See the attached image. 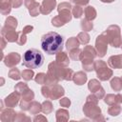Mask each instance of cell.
<instances>
[{
  "instance_id": "13",
  "label": "cell",
  "mask_w": 122,
  "mask_h": 122,
  "mask_svg": "<svg viewBox=\"0 0 122 122\" xmlns=\"http://www.w3.org/2000/svg\"><path fill=\"white\" fill-rule=\"evenodd\" d=\"M19 98H20V93L17 92L16 91L12 93H10L9 96H7L5 99H4V103L7 107L9 108H12L14 106H16V104L18 103L19 101Z\"/></svg>"
},
{
  "instance_id": "12",
  "label": "cell",
  "mask_w": 122,
  "mask_h": 122,
  "mask_svg": "<svg viewBox=\"0 0 122 122\" xmlns=\"http://www.w3.org/2000/svg\"><path fill=\"white\" fill-rule=\"evenodd\" d=\"M56 5L55 0H43L41 6H40V12L43 14H49Z\"/></svg>"
},
{
  "instance_id": "16",
  "label": "cell",
  "mask_w": 122,
  "mask_h": 122,
  "mask_svg": "<svg viewBox=\"0 0 122 122\" xmlns=\"http://www.w3.org/2000/svg\"><path fill=\"white\" fill-rule=\"evenodd\" d=\"M105 103L108 105H114V104H121L122 103V94H107L104 99Z\"/></svg>"
},
{
  "instance_id": "20",
  "label": "cell",
  "mask_w": 122,
  "mask_h": 122,
  "mask_svg": "<svg viewBox=\"0 0 122 122\" xmlns=\"http://www.w3.org/2000/svg\"><path fill=\"white\" fill-rule=\"evenodd\" d=\"M72 80L76 85H83L87 81V75L83 71H77L76 73L73 74Z\"/></svg>"
},
{
  "instance_id": "34",
  "label": "cell",
  "mask_w": 122,
  "mask_h": 122,
  "mask_svg": "<svg viewBox=\"0 0 122 122\" xmlns=\"http://www.w3.org/2000/svg\"><path fill=\"white\" fill-rule=\"evenodd\" d=\"M121 112V108L119 106V104H114V105H111V107L109 108V113L112 116H116L120 113Z\"/></svg>"
},
{
  "instance_id": "51",
  "label": "cell",
  "mask_w": 122,
  "mask_h": 122,
  "mask_svg": "<svg viewBox=\"0 0 122 122\" xmlns=\"http://www.w3.org/2000/svg\"><path fill=\"white\" fill-rule=\"evenodd\" d=\"M121 46H122V44H121Z\"/></svg>"
},
{
  "instance_id": "9",
  "label": "cell",
  "mask_w": 122,
  "mask_h": 122,
  "mask_svg": "<svg viewBox=\"0 0 122 122\" xmlns=\"http://www.w3.org/2000/svg\"><path fill=\"white\" fill-rule=\"evenodd\" d=\"M97 56V51L92 46H86L80 55L81 61H92Z\"/></svg>"
},
{
  "instance_id": "39",
  "label": "cell",
  "mask_w": 122,
  "mask_h": 122,
  "mask_svg": "<svg viewBox=\"0 0 122 122\" xmlns=\"http://www.w3.org/2000/svg\"><path fill=\"white\" fill-rule=\"evenodd\" d=\"M51 24H52V26H54V27H61V26L65 25L66 23L59 17V15H57V16H55V17L52 18Z\"/></svg>"
},
{
  "instance_id": "48",
  "label": "cell",
  "mask_w": 122,
  "mask_h": 122,
  "mask_svg": "<svg viewBox=\"0 0 122 122\" xmlns=\"http://www.w3.org/2000/svg\"><path fill=\"white\" fill-rule=\"evenodd\" d=\"M1 42H2V45H1V48H2V50L5 48V46H6V41H5V38L2 36V38H1Z\"/></svg>"
},
{
  "instance_id": "22",
  "label": "cell",
  "mask_w": 122,
  "mask_h": 122,
  "mask_svg": "<svg viewBox=\"0 0 122 122\" xmlns=\"http://www.w3.org/2000/svg\"><path fill=\"white\" fill-rule=\"evenodd\" d=\"M42 111V105L36 101H32L30 104V108H29V112L32 114H37L39 112Z\"/></svg>"
},
{
  "instance_id": "32",
  "label": "cell",
  "mask_w": 122,
  "mask_h": 122,
  "mask_svg": "<svg viewBox=\"0 0 122 122\" xmlns=\"http://www.w3.org/2000/svg\"><path fill=\"white\" fill-rule=\"evenodd\" d=\"M77 39H78V41H79L81 44H87V43H89V41H90V35L88 34L87 31H82V32H80V33L78 34Z\"/></svg>"
},
{
  "instance_id": "36",
  "label": "cell",
  "mask_w": 122,
  "mask_h": 122,
  "mask_svg": "<svg viewBox=\"0 0 122 122\" xmlns=\"http://www.w3.org/2000/svg\"><path fill=\"white\" fill-rule=\"evenodd\" d=\"M82 67L87 71H92L94 70V61H82Z\"/></svg>"
},
{
  "instance_id": "50",
  "label": "cell",
  "mask_w": 122,
  "mask_h": 122,
  "mask_svg": "<svg viewBox=\"0 0 122 122\" xmlns=\"http://www.w3.org/2000/svg\"><path fill=\"white\" fill-rule=\"evenodd\" d=\"M121 80H122V77H121Z\"/></svg>"
},
{
  "instance_id": "47",
  "label": "cell",
  "mask_w": 122,
  "mask_h": 122,
  "mask_svg": "<svg viewBox=\"0 0 122 122\" xmlns=\"http://www.w3.org/2000/svg\"><path fill=\"white\" fill-rule=\"evenodd\" d=\"M40 120H43V121H47V118L42 116V115H38V116H35L33 121H40Z\"/></svg>"
},
{
  "instance_id": "5",
  "label": "cell",
  "mask_w": 122,
  "mask_h": 122,
  "mask_svg": "<svg viewBox=\"0 0 122 122\" xmlns=\"http://www.w3.org/2000/svg\"><path fill=\"white\" fill-rule=\"evenodd\" d=\"M83 112H85V114L87 116L92 118L93 120H95V118H97V116L101 115V110L97 106L96 102L86 101V104L83 108Z\"/></svg>"
},
{
  "instance_id": "3",
  "label": "cell",
  "mask_w": 122,
  "mask_h": 122,
  "mask_svg": "<svg viewBox=\"0 0 122 122\" xmlns=\"http://www.w3.org/2000/svg\"><path fill=\"white\" fill-rule=\"evenodd\" d=\"M104 33L106 34L109 43L114 47L118 48L121 46L122 41H121V34H120V28L117 25H111L105 31Z\"/></svg>"
},
{
  "instance_id": "19",
  "label": "cell",
  "mask_w": 122,
  "mask_h": 122,
  "mask_svg": "<svg viewBox=\"0 0 122 122\" xmlns=\"http://www.w3.org/2000/svg\"><path fill=\"white\" fill-rule=\"evenodd\" d=\"M11 2L10 0H0V10L1 13L7 15L10 12L11 10Z\"/></svg>"
},
{
  "instance_id": "29",
  "label": "cell",
  "mask_w": 122,
  "mask_h": 122,
  "mask_svg": "<svg viewBox=\"0 0 122 122\" xmlns=\"http://www.w3.org/2000/svg\"><path fill=\"white\" fill-rule=\"evenodd\" d=\"M9 77L11 78V79H13V80H18V79H20V77H22V76H21V74H20L19 70H18L17 68L13 67V68H10V71H9Z\"/></svg>"
},
{
  "instance_id": "10",
  "label": "cell",
  "mask_w": 122,
  "mask_h": 122,
  "mask_svg": "<svg viewBox=\"0 0 122 122\" xmlns=\"http://www.w3.org/2000/svg\"><path fill=\"white\" fill-rule=\"evenodd\" d=\"M21 56L17 52H10L4 58V63L8 68H13L20 62Z\"/></svg>"
},
{
  "instance_id": "18",
  "label": "cell",
  "mask_w": 122,
  "mask_h": 122,
  "mask_svg": "<svg viewBox=\"0 0 122 122\" xmlns=\"http://www.w3.org/2000/svg\"><path fill=\"white\" fill-rule=\"evenodd\" d=\"M55 62L63 67H67L70 64V59L69 56L66 52L64 51H59L58 53H56V58H55Z\"/></svg>"
},
{
  "instance_id": "43",
  "label": "cell",
  "mask_w": 122,
  "mask_h": 122,
  "mask_svg": "<svg viewBox=\"0 0 122 122\" xmlns=\"http://www.w3.org/2000/svg\"><path fill=\"white\" fill-rule=\"evenodd\" d=\"M93 94H94V95H95V96H96L98 99H101V98L104 96V94H105V91H104V89L101 87V88H100V89H99L97 92H95Z\"/></svg>"
},
{
  "instance_id": "42",
  "label": "cell",
  "mask_w": 122,
  "mask_h": 122,
  "mask_svg": "<svg viewBox=\"0 0 122 122\" xmlns=\"http://www.w3.org/2000/svg\"><path fill=\"white\" fill-rule=\"evenodd\" d=\"M60 105H61L62 107L68 108V107L71 105V101H70V99H69V98L64 97V98H62V99L60 100Z\"/></svg>"
},
{
  "instance_id": "23",
  "label": "cell",
  "mask_w": 122,
  "mask_h": 122,
  "mask_svg": "<svg viewBox=\"0 0 122 122\" xmlns=\"http://www.w3.org/2000/svg\"><path fill=\"white\" fill-rule=\"evenodd\" d=\"M79 44H80V42L78 41V39L76 37H71V38L68 39V41L66 43V48H67V50L71 51L72 49L78 48Z\"/></svg>"
},
{
  "instance_id": "27",
  "label": "cell",
  "mask_w": 122,
  "mask_h": 122,
  "mask_svg": "<svg viewBox=\"0 0 122 122\" xmlns=\"http://www.w3.org/2000/svg\"><path fill=\"white\" fill-rule=\"evenodd\" d=\"M14 90L20 93V95H23L26 92H28L30 90V88L28 87V85L26 83H23V82H19L18 84H16V86L14 87Z\"/></svg>"
},
{
  "instance_id": "49",
  "label": "cell",
  "mask_w": 122,
  "mask_h": 122,
  "mask_svg": "<svg viewBox=\"0 0 122 122\" xmlns=\"http://www.w3.org/2000/svg\"><path fill=\"white\" fill-rule=\"evenodd\" d=\"M100 1L105 2V3H111V2H112V1H114V0H100Z\"/></svg>"
},
{
  "instance_id": "41",
  "label": "cell",
  "mask_w": 122,
  "mask_h": 122,
  "mask_svg": "<svg viewBox=\"0 0 122 122\" xmlns=\"http://www.w3.org/2000/svg\"><path fill=\"white\" fill-rule=\"evenodd\" d=\"M27 33L24 32L23 30L19 32V37H18V40H17V43L19 45H24L26 42H27Z\"/></svg>"
},
{
  "instance_id": "21",
  "label": "cell",
  "mask_w": 122,
  "mask_h": 122,
  "mask_svg": "<svg viewBox=\"0 0 122 122\" xmlns=\"http://www.w3.org/2000/svg\"><path fill=\"white\" fill-rule=\"evenodd\" d=\"M84 13H85V18L88 20H91V21L96 17V10L92 6L86 7L84 10Z\"/></svg>"
},
{
  "instance_id": "44",
  "label": "cell",
  "mask_w": 122,
  "mask_h": 122,
  "mask_svg": "<svg viewBox=\"0 0 122 122\" xmlns=\"http://www.w3.org/2000/svg\"><path fill=\"white\" fill-rule=\"evenodd\" d=\"M71 3L75 4V5H80V6H84L87 5L89 3V0H71Z\"/></svg>"
},
{
  "instance_id": "31",
  "label": "cell",
  "mask_w": 122,
  "mask_h": 122,
  "mask_svg": "<svg viewBox=\"0 0 122 122\" xmlns=\"http://www.w3.org/2000/svg\"><path fill=\"white\" fill-rule=\"evenodd\" d=\"M81 52L82 51L79 49V48H75V49H72L70 51V57L73 60H80V55H81Z\"/></svg>"
},
{
  "instance_id": "25",
  "label": "cell",
  "mask_w": 122,
  "mask_h": 122,
  "mask_svg": "<svg viewBox=\"0 0 122 122\" xmlns=\"http://www.w3.org/2000/svg\"><path fill=\"white\" fill-rule=\"evenodd\" d=\"M111 87L115 92H119L122 90V80L119 77H114L111 81Z\"/></svg>"
},
{
  "instance_id": "14",
  "label": "cell",
  "mask_w": 122,
  "mask_h": 122,
  "mask_svg": "<svg viewBox=\"0 0 122 122\" xmlns=\"http://www.w3.org/2000/svg\"><path fill=\"white\" fill-rule=\"evenodd\" d=\"M64 93H65V91H64L62 86H60L58 84H54V85L51 86V95H50V98H51L53 100L54 99H58Z\"/></svg>"
},
{
  "instance_id": "28",
  "label": "cell",
  "mask_w": 122,
  "mask_h": 122,
  "mask_svg": "<svg viewBox=\"0 0 122 122\" xmlns=\"http://www.w3.org/2000/svg\"><path fill=\"white\" fill-rule=\"evenodd\" d=\"M93 25L92 23L91 20H88V19H82L81 20V29L83 30V31H89V30H92Z\"/></svg>"
},
{
  "instance_id": "11",
  "label": "cell",
  "mask_w": 122,
  "mask_h": 122,
  "mask_svg": "<svg viewBox=\"0 0 122 122\" xmlns=\"http://www.w3.org/2000/svg\"><path fill=\"white\" fill-rule=\"evenodd\" d=\"M25 6L28 8L29 12L31 16H37L38 13L40 12V4L36 2L35 0H25L24 1Z\"/></svg>"
},
{
  "instance_id": "17",
  "label": "cell",
  "mask_w": 122,
  "mask_h": 122,
  "mask_svg": "<svg viewBox=\"0 0 122 122\" xmlns=\"http://www.w3.org/2000/svg\"><path fill=\"white\" fill-rule=\"evenodd\" d=\"M15 112L12 109H5L1 110V120L3 122L6 121H12L15 119Z\"/></svg>"
},
{
  "instance_id": "6",
  "label": "cell",
  "mask_w": 122,
  "mask_h": 122,
  "mask_svg": "<svg viewBox=\"0 0 122 122\" xmlns=\"http://www.w3.org/2000/svg\"><path fill=\"white\" fill-rule=\"evenodd\" d=\"M108 43H109L108 38L104 32L97 36L96 41H95V50H96L97 55H99V57H103L106 54Z\"/></svg>"
},
{
  "instance_id": "26",
  "label": "cell",
  "mask_w": 122,
  "mask_h": 122,
  "mask_svg": "<svg viewBox=\"0 0 122 122\" xmlns=\"http://www.w3.org/2000/svg\"><path fill=\"white\" fill-rule=\"evenodd\" d=\"M88 88H89V90H90L92 93H94L95 92H97V91L101 88V85H100V83H99L98 80H96V79H92V80L89 82Z\"/></svg>"
},
{
  "instance_id": "38",
  "label": "cell",
  "mask_w": 122,
  "mask_h": 122,
  "mask_svg": "<svg viewBox=\"0 0 122 122\" xmlns=\"http://www.w3.org/2000/svg\"><path fill=\"white\" fill-rule=\"evenodd\" d=\"M46 78H47V74L46 73H43V72H40L38 74H36L35 76V82L38 83V84H41V85H44L46 83Z\"/></svg>"
},
{
  "instance_id": "4",
  "label": "cell",
  "mask_w": 122,
  "mask_h": 122,
  "mask_svg": "<svg viewBox=\"0 0 122 122\" xmlns=\"http://www.w3.org/2000/svg\"><path fill=\"white\" fill-rule=\"evenodd\" d=\"M94 70L96 71L97 77L101 81L109 80L112 76V71L107 66V64L102 60L94 61Z\"/></svg>"
},
{
  "instance_id": "46",
  "label": "cell",
  "mask_w": 122,
  "mask_h": 122,
  "mask_svg": "<svg viewBox=\"0 0 122 122\" xmlns=\"http://www.w3.org/2000/svg\"><path fill=\"white\" fill-rule=\"evenodd\" d=\"M17 114H18V115L20 116V118H17V119H15V120H19V121H20V120H24V119H27V120H30V118H29V117H27L26 115H23L24 113H21V112H18Z\"/></svg>"
},
{
  "instance_id": "37",
  "label": "cell",
  "mask_w": 122,
  "mask_h": 122,
  "mask_svg": "<svg viewBox=\"0 0 122 122\" xmlns=\"http://www.w3.org/2000/svg\"><path fill=\"white\" fill-rule=\"evenodd\" d=\"M52 111V105L50 101H45L43 104H42V112L46 114L51 112Z\"/></svg>"
},
{
  "instance_id": "35",
  "label": "cell",
  "mask_w": 122,
  "mask_h": 122,
  "mask_svg": "<svg viewBox=\"0 0 122 122\" xmlns=\"http://www.w3.org/2000/svg\"><path fill=\"white\" fill-rule=\"evenodd\" d=\"M5 26L12 28V29H16V27H17V20H16V18H14L12 16H9L6 19V21H5Z\"/></svg>"
},
{
  "instance_id": "24",
  "label": "cell",
  "mask_w": 122,
  "mask_h": 122,
  "mask_svg": "<svg viewBox=\"0 0 122 122\" xmlns=\"http://www.w3.org/2000/svg\"><path fill=\"white\" fill-rule=\"evenodd\" d=\"M69 119V112L64 109H60L56 112V120L57 121H67Z\"/></svg>"
},
{
  "instance_id": "45",
  "label": "cell",
  "mask_w": 122,
  "mask_h": 122,
  "mask_svg": "<svg viewBox=\"0 0 122 122\" xmlns=\"http://www.w3.org/2000/svg\"><path fill=\"white\" fill-rule=\"evenodd\" d=\"M10 2H11V6L13 7V8H19L21 5H22V3H23V1L22 0H10Z\"/></svg>"
},
{
  "instance_id": "7",
  "label": "cell",
  "mask_w": 122,
  "mask_h": 122,
  "mask_svg": "<svg viewBox=\"0 0 122 122\" xmlns=\"http://www.w3.org/2000/svg\"><path fill=\"white\" fill-rule=\"evenodd\" d=\"M71 8L72 7L71 6V4L67 2H63L58 5V8H57V10L59 12L58 15L65 23H68L71 19Z\"/></svg>"
},
{
  "instance_id": "15",
  "label": "cell",
  "mask_w": 122,
  "mask_h": 122,
  "mask_svg": "<svg viewBox=\"0 0 122 122\" xmlns=\"http://www.w3.org/2000/svg\"><path fill=\"white\" fill-rule=\"evenodd\" d=\"M108 64L112 69H122V54L111 56L108 60Z\"/></svg>"
},
{
  "instance_id": "2",
  "label": "cell",
  "mask_w": 122,
  "mask_h": 122,
  "mask_svg": "<svg viewBox=\"0 0 122 122\" xmlns=\"http://www.w3.org/2000/svg\"><path fill=\"white\" fill-rule=\"evenodd\" d=\"M44 63V56L40 51L36 49H30L23 54V66L28 69L40 68Z\"/></svg>"
},
{
  "instance_id": "1",
  "label": "cell",
  "mask_w": 122,
  "mask_h": 122,
  "mask_svg": "<svg viewBox=\"0 0 122 122\" xmlns=\"http://www.w3.org/2000/svg\"><path fill=\"white\" fill-rule=\"evenodd\" d=\"M42 50L48 54H56L63 49V37L55 32L50 31L41 37Z\"/></svg>"
},
{
  "instance_id": "8",
  "label": "cell",
  "mask_w": 122,
  "mask_h": 122,
  "mask_svg": "<svg viewBox=\"0 0 122 122\" xmlns=\"http://www.w3.org/2000/svg\"><path fill=\"white\" fill-rule=\"evenodd\" d=\"M2 36L8 41V42H17L19 37V32L15 31V29L4 26L1 30Z\"/></svg>"
},
{
  "instance_id": "30",
  "label": "cell",
  "mask_w": 122,
  "mask_h": 122,
  "mask_svg": "<svg viewBox=\"0 0 122 122\" xmlns=\"http://www.w3.org/2000/svg\"><path fill=\"white\" fill-rule=\"evenodd\" d=\"M71 11H72V15L75 18H80L84 12V10L80 5H75L74 7H72Z\"/></svg>"
},
{
  "instance_id": "33",
  "label": "cell",
  "mask_w": 122,
  "mask_h": 122,
  "mask_svg": "<svg viewBox=\"0 0 122 122\" xmlns=\"http://www.w3.org/2000/svg\"><path fill=\"white\" fill-rule=\"evenodd\" d=\"M33 75H34V72L32 70L30 69H28V70H24L21 73V76L23 77L24 80L26 81H29V80H31L33 78Z\"/></svg>"
},
{
  "instance_id": "40",
  "label": "cell",
  "mask_w": 122,
  "mask_h": 122,
  "mask_svg": "<svg viewBox=\"0 0 122 122\" xmlns=\"http://www.w3.org/2000/svg\"><path fill=\"white\" fill-rule=\"evenodd\" d=\"M41 92H42V94H43L44 97L50 98V95H51V86H49V85L43 86L42 89H41Z\"/></svg>"
}]
</instances>
